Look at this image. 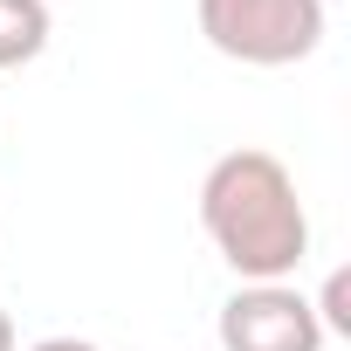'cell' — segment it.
<instances>
[{
    "label": "cell",
    "instance_id": "1",
    "mask_svg": "<svg viewBox=\"0 0 351 351\" xmlns=\"http://www.w3.org/2000/svg\"><path fill=\"white\" fill-rule=\"evenodd\" d=\"M200 228L241 282H289L310 255V214L289 165L262 145H241L207 165L200 180Z\"/></svg>",
    "mask_w": 351,
    "mask_h": 351
},
{
    "label": "cell",
    "instance_id": "2",
    "mask_svg": "<svg viewBox=\"0 0 351 351\" xmlns=\"http://www.w3.org/2000/svg\"><path fill=\"white\" fill-rule=\"evenodd\" d=\"M207 49L248 69H289L324 42V0H193Z\"/></svg>",
    "mask_w": 351,
    "mask_h": 351
},
{
    "label": "cell",
    "instance_id": "3",
    "mask_svg": "<svg viewBox=\"0 0 351 351\" xmlns=\"http://www.w3.org/2000/svg\"><path fill=\"white\" fill-rule=\"evenodd\" d=\"M221 351H324V324L296 282H241L221 303Z\"/></svg>",
    "mask_w": 351,
    "mask_h": 351
},
{
    "label": "cell",
    "instance_id": "4",
    "mask_svg": "<svg viewBox=\"0 0 351 351\" xmlns=\"http://www.w3.org/2000/svg\"><path fill=\"white\" fill-rule=\"evenodd\" d=\"M49 49V0H0V69H21Z\"/></svg>",
    "mask_w": 351,
    "mask_h": 351
},
{
    "label": "cell",
    "instance_id": "5",
    "mask_svg": "<svg viewBox=\"0 0 351 351\" xmlns=\"http://www.w3.org/2000/svg\"><path fill=\"white\" fill-rule=\"evenodd\" d=\"M310 310H317L324 337H330V330H337V337H351V276H344V269H330V282H324V296H317Z\"/></svg>",
    "mask_w": 351,
    "mask_h": 351
},
{
    "label": "cell",
    "instance_id": "6",
    "mask_svg": "<svg viewBox=\"0 0 351 351\" xmlns=\"http://www.w3.org/2000/svg\"><path fill=\"white\" fill-rule=\"evenodd\" d=\"M28 351H97L90 337H42V344H28Z\"/></svg>",
    "mask_w": 351,
    "mask_h": 351
},
{
    "label": "cell",
    "instance_id": "7",
    "mask_svg": "<svg viewBox=\"0 0 351 351\" xmlns=\"http://www.w3.org/2000/svg\"><path fill=\"white\" fill-rule=\"evenodd\" d=\"M0 351H14V317L0 310Z\"/></svg>",
    "mask_w": 351,
    "mask_h": 351
}]
</instances>
